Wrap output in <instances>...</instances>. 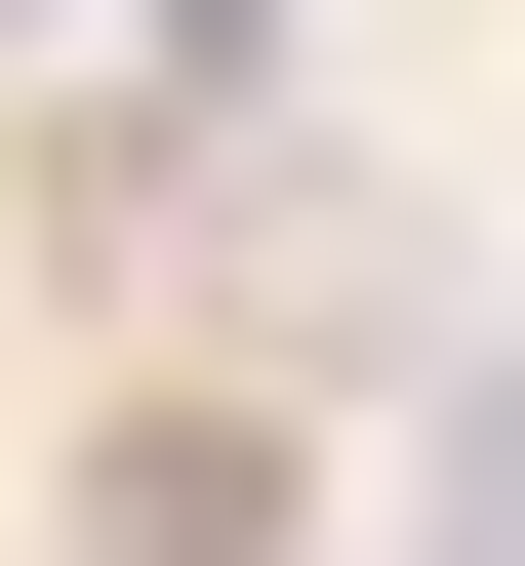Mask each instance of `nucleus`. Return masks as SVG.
Wrapping results in <instances>:
<instances>
[{
	"mask_svg": "<svg viewBox=\"0 0 525 566\" xmlns=\"http://www.w3.org/2000/svg\"><path fill=\"white\" fill-rule=\"evenodd\" d=\"M444 566H525V365H444Z\"/></svg>",
	"mask_w": 525,
	"mask_h": 566,
	"instance_id": "f03ea898",
	"label": "nucleus"
},
{
	"mask_svg": "<svg viewBox=\"0 0 525 566\" xmlns=\"http://www.w3.org/2000/svg\"><path fill=\"white\" fill-rule=\"evenodd\" d=\"M162 82H283V0H162Z\"/></svg>",
	"mask_w": 525,
	"mask_h": 566,
	"instance_id": "7ed1b4c3",
	"label": "nucleus"
},
{
	"mask_svg": "<svg viewBox=\"0 0 525 566\" xmlns=\"http://www.w3.org/2000/svg\"><path fill=\"white\" fill-rule=\"evenodd\" d=\"M82 566H283V485H243V446H122V485H82Z\"/></svg>",
	"mask_w": 525,
	"mask_h": 566,
	"instance_id": "f257e3e1",
	"label": "nucleus"
},
{
	"mask_svg": "<svg viewBox=\"0 0 525 566\" xmlns=\"http://www.w3.org/2000/svg\"><path fill=\"white\" fill-rule=\"evenodd\" d=\"M0 41H41V0H0Z\"/></svg>",
	"mask_w": 525,
	"mask_h": 566,
	"instance_id": "20e7f679",
	"label": "nucleus"
}]
</instances>
